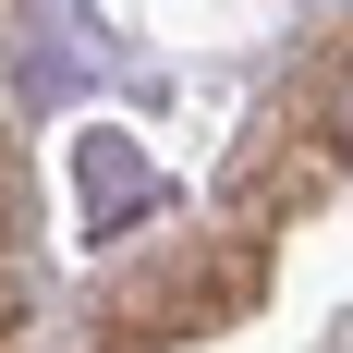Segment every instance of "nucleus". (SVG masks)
I'll return each mask as SVG.
<instances>
[{"mask_svg": "<svg viewBox=\"0 0 353 353\" xmlns=\"http://www.w3.org/2000/svg\"><path fill=\"white\" fill-rule=\"evenodd\" d=\"M329 134L353 146V61H341V98H329Z\"/></svg>", "mask_w": 353, "mask_h": 353, "instance_id": "f03ea898", "label": "nucleus"}, {"mask_svg": "<svg viewBox=\"0 0 353 353\" xmlns=\"http://www.w3.org/2000/svg\"><path fill=\"white\" fill-rule=\"evenodd\" d=\"M73 183H85V219H98V232H122V219L146 208V159L122 134H85V159H73Z\"/></svg>", "mask_w": 353, "mask_h": 353, "instance_id": "f257e3e1", "label": "nucleus"}]
</instances>
